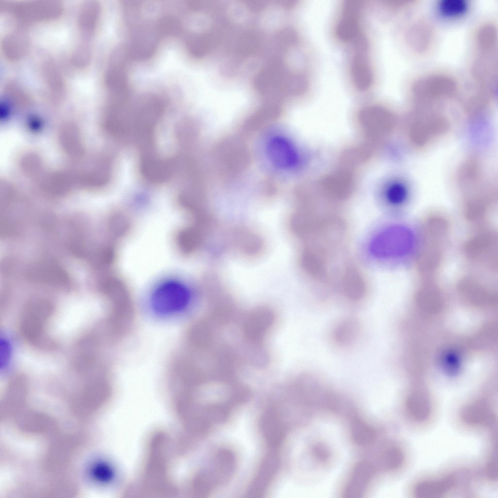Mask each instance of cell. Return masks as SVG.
Wrapping results in <instances>:
<instances>
[{
  "instance_id": "obj_18",
  "label": "cell",
  "mask_w": 498,
  "mask_h": 498,
  "mask_svg": "<svg viewBox=\"0 0 498 498\" xmlns=\"http://www.w3.org/2000/svg\"><path fill=\"white\" fill-rule=\"evenodd\" d=\"M351 429L352 438L358 445H367L374 439V432L373 429L361 420H354Z\"/></svg>"
},
{
  "instance_id": "obj_21",
  "label": "cell",
  "mask_w": 498,
  "mask_h": 498,
  "mask_svg": "<svg viewBox=\"0 0 498 498\" xmlns=\"http://www.w3.org/2000/svg\"><path fill=\"white\" fill-rule=\"evenodd\" d=\"M386 196L390 203L393 205H399L403 203L406 199L407 191L403 184L394 183L388 188Z\"/></svg>"
},
{
  "instance_id": "obj_9",
  "label": "cell",
  "mask_w": 498,
  "mask_h": 498,
  "mask_svg": "<svg viewBox=\"0 0 498 498\" xmlns=\"http://www.w3.org/2000/svg\"><path fill=\"white\" fill-rule=\"evenodd\" d=\"M374 473L373 466L366 461L356 464L347 481L344 494L346 498H357L363 493Z\"/></svg>"
},
{
  "instance_id": "obj_1",
  "label": "cell",
  "mask_w": 498,
  "mask_h": 498,
  "mask_svg": "<svg viewBox=\"0 0 498 498\" xmlns=\"http://www.w3.org/2000/svg\"><path fill=\"white\" fill-rule=\"evenodd\" d=\"M165 108L164 100L155 94L142 97L133 107L128 136L141 153L155 151V131Z\"/></svg>"
},
{
  "instance_id": "obj_17",
  "label": "cell",
  "mask_w": 498,
  "mask_h": 498,
  "mask_svg": "<svg viewBox=\"0 0 498 498\" xmlns=\"http://www.w3.org/2000/svg\"><path fill=\"white\" fill-rule=\"evenodd\" d=\"M477 50L483 52H495L497 45V31L492 24H486L479 29L476 36Z\"/></svg>"
},
{
  "instance_id": "obj_19",
  "label": "cell",
  "mask_w": 498,
  "mask_h": 498,
  "mask_svg": "<svg viewBox=\"0 0 498 498\" xmlns=\"http://www.w3.org/2000/svg\"><path fill=\"white\" fill-rule=\"evenodd\" d=\"M439 8L445 16H459L466 11L467 3L465 0H442Z\"/></svg>"
},
{
  "instance_id": "obj_11",
  "label": "cell",
  "mask_w": 498,
  "mask_h": 498,
  "mask_svg": "<svg viewBox=\"0 0 498 498\" xmlns=\"http://www.w3.org/2000/svg\"><path fill=\"white\" fill-rule=\"evenodd\" d=\"M462 420L470 425L490 426L494 423L496 416L491 407L485 401H478L464 406L462 409Z\"/></svg>"
},
{
  "instance_id": "obj_3",
  "label": "cell",
  "mask_w": 498,
  "mask_h": 498,
  "mask_svg": "<svg viewBox=\"0 0 498 498\" xmlns=\"http://www.w3.org/2000/svg\"><path fill=\"white\" fill-rule=\"evenodd\" d=\"M457 89L455 81L443 74L426 76L413 84L411 95L414 107H429L438 102L452 97Z\"/></svg>"
},
{
  "instance_id": "obj_20",
  "label": "cell",
  "mask_w": 498,
  "mask_h": 498,
  "mask_svg": "<svg viewBox=\"0 0 498 498\" xmlns=\"http://www.w3.org/2000/svg\"><path fill=\"white\" fill-rule=\"evenodd\" d=\"M403 454L401 450L396 446L388 449L383 458L385 467L387 470H394L400 466L403 461Z\"/></svg>"
},
{
  "instance_id": "obj_7",
  "label": "cell",
  "mask_w": 498,
  "mask_h": 498,
  "mask_svg": "<svg viewBox=\"0 0 498 498\" xmlns=\"http://www.w3.org/2000/svg\"><path fill=\"white\" fill-rule=\"evenodd\" d=\"M176 160L173 158H161L155 152L141 154L140 170L142 176L154 183L167 180L175 170Z\"/></svg>"
},
{
  "instance_id": "obj_14",
  "label": "cell",
  "mask_w": 498,
  "mask_h": 498,
  "mask_svg": "<svg viewBox=\"0 0 498 498\" xmlns=\"http://www.w3.org/2000/svg\"><path fill=\"white\" fill-rule=\"evenodd\" d=\"M302 265L311 276L322 279L327 276L329 261L307 247H305L302 255Z\"/></svg>"
},
{
  "instance_id": "obj_2",
  "label": "cell",
  "mask_w": 498,
  "mask_h": 498,
  "mask_svg": "<svg viewBox=\"0 0 498 498\" xmlns=\"http://www.w3.org/2000/svg\"><path fill=\"white\" fill-rule=\"evenodd\" d=\"M450 121L445 114L435 110L414 109L410 114L407 135L411 145L423 148L445 134Z\"/></svg>"
},
{
  "instance_id": "obj_13",
  "label": "cell",
  "mask_w": 498,
  "mask_h": 498,
  "mask_svg": "<svg viewBox=\"0 0 498 498\" xmlns=\"http://www.w3.org/2000/svg\"><path fill=\"white\" fill-rule=\"evenodd\" d=\"M433 33L431 27L423 21L415 23L407 35L409 45L414 51L422 53L427 51L433 40Z\"/></svg>"
},
{
  "instance_id": "obj_16",
  "label": "cell",
  "mask_w": 498,
  "mask_h": 498,
  "mask_svg": "<svg viewBox=\"0 0 498 498\" xmlns=\"http://www.w3.org/2000/svg\"><path fill=\"white\" fill-rule=\"evenodd\" d=\"M359 330V323L356 320L352 318L345 319L335 328L333 334L334 340L340 346H348L356 339Z\"/></svg>"
},
{
  "instance_id": "obj_10",
  "label": "cell",
  "mask_w": 498,
  "mask_h": 498,
  "mask_svg": "<svg viewBox=\"0 0 498 498\" xmlns=\"http://www.w3.org/2000/svg\"><path fill=\"white\" fill-rule=\"evenodd\" d=\"M341 286L345 297L353 301L363 298L366 291L363 276L356 268L351 266L346 267L342 271Z\"/></svg>"
},
{
  "instance_id": "obj_15",
  "label": "cell",
  "mask_w": 498,
  "mask_h": 498,
  "mask_svg": "<svg viewBox=\"0 0 498 498\" xmlns=\"http://www.w3.org/2000/svg\"><path fill=\"white\" fill-rule=\"evenodd\" d=\"M405 407L409 415L417 422L426 420L431 410L429 399L420 392H415L409 396L406 400Z\"/></svg>"
},
{
  "instance_id": "obj_6",
  "label": "cell",
  "mask_w": 498,
  "mask_h": 498,
  "mask_svg": "<svg viewBox=\"0 0 498 498\" xmlns=\"http://www.w3.org/2000/svg\"><path fill=\"white\" fill-rule=\"evenodd\" d=\"M189 303V296L183 288L167 287L157 292L153 297L154 312L161 316L179 314L185 310Z\"/></svg>"
},
{
  "instance_id": "obj_12",
  "label": "cell",
  "mask_w": 498,
  "mask_h": 498,
  "mask_svg": "<svg viewBox=\"0 0 498 498\" xmlns=\"http://www.w3.org/2000/svg\"><path fill=\"white\" fill-rule=\"evenodd\" d=\"M455 479L453 475L444 477L422 481L418 483L414 489L416 497L419 498H439L446 494L454 485Z\"/></svg>"
},
{
  "instance_id": "obj_5",
  "label": "cell",
  "mask_w": 498,
  "mask_h": 498,
  "mask_svg": "<svg viewBox=\"0 0 498 498\" xmlns=\"http://www.w3.org/2000/svg\"><path fill=\"white\" fill-rule=\"evenodd\" d=\"M265 151L269 162L276 169L288 171L296 168L300 158L291 140L282 133L270 135L265 144Z\"/></svg>"
},
{
  "instance_id": "obj_22",
  "label": "cell",
  "mask_w": 498,
  "mask_h": 498,
  "mask_svg": "<svg viewBox=\"0 0 498 498\" xmlns=\"http://www.w3.org/2000/svg\"><path fill=\"white\" fill-rule=\"evenodd\" d=\"M498 458L497 453H494L490 456L485 467V473L487 477L493 480L498 478Z\"/></svg>"
},
{
  "instance_id": "obj_4",
  "label": "cell",
  "mask_w": 498,
  "mask_h": 498,
  "mask_svg": "<svg viewBox=\"0 0 498 498\" xmlns=\"http://www.w3.org/2000/svg\"><path fill=\"white\" fill-rule=\"evenodd\" d=\"M413 237L407 228L400 226L388 228L377 234L369 245L372 255L380 259L402 256L410 251Z\"/></svg>"
},
{
  "instance_id": "obj_8",
  "label": "cell",
  "mask_w": 498,
  "mask_h": 498,
  "mask_svg": "<svg viewBox=\"0 0 498 498\" xmlns=\"http://www.w3.org/2000/svg\"><path fill=\"white\" fill-rule=\"evenodd\" d=\"M51 313V308L47 304L28 306L23 311L21 319V329L24 337L30 340L37 339Z\"/></svg>"
}]
</instances>
